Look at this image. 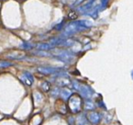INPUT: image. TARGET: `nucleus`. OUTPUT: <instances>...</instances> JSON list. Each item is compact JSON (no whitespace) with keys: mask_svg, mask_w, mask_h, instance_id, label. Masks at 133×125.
I'll return each mask as SVG.
<instances>
[{"mask_svg":"<svg viewBox=\"0 0 133 125\" xmlns=\"http://www.w3.org/2000/svg\"><path fill=\"white\" fill-rule=\"evenodd\" d=\"M108 4H109V0H101V7H102V9L106 8Z\"/></svg>","mask_w":133,"mask_h":125,"instance_id":"1a4fd4ad","label":"nucleus"},{"mask_svg":"<svg viewBox=\"0 0 133 125\" xmlns=\"http://www.w3.org/2000/svg\"><path fill=\"white\" fill-rule=\"evenodd\" d=\"M88 119H89V121L91 123L97 124L100 122L101 117L98 113H96V112H91V113H90L89 114H88Z\"/></svg>","mask_w":133,"mask_h":125,"instance_id":"20e7f679","label":"nucleus"},{"mask_svg":"<svg viewBox=\"0 0 133 125\" xmlns=\"http://www.w3.org/2000/svg\"><path fill=\"white\" fill-rule=\"evenodd\" d=\"M92 24L87 20H82V21H74L70 23L68 25L65 27L64 34L66 36H70L78 32L83 31V30L89 29L91 27Z\"/></svg>","mask_w":133,"mask_h":125,"instance_id":"f257e3e1","label":"nucleus"},{"mask_svg":"<svg viewBox=\"0 0 133 125\" xmlns=\"http://www.w3.org/2000/svg\"><path fill=\"white\" fill-rule=\"evenodd\" d=\"M21 79L26 85H32L34 83V76L29 72H24L21 76Z\"/></svg>","mask_w":133,"mask_h":125,"instance_id":"7ed1b4c3","label":"nucleus"},{"mask_svg":"<svg viewBox=\"0 0 133 125\" xmlns=\"http://www.w3.org/2000/svg\"><path fill=\"white\" fill-rule=\"evenodd\" d=\"M37 71L42 74H53L57 71V68H44V67H39L37 68Z\"/></svg>","mask_w":133,"mask_h":125,"instance_id":"39448f33","label":"nucleus"},{"mask_svg":"<svg viewBox=\"0 0 133 125\" xmlns=\"http://www.w3.org/2000/svg\"><path fill=\"white\" fill-rule=\"evenodd\" d=\"M42 87H43V89H44V91L47 92V91L50 90V87H51V85H50V84L48 83V82H44V83H43Z\"/></svg>","mask_w":133,"mask_h":125,"instance_id":"6e6552de","label":"nucleus"},{"mask_svg":"<svg viewBox=\"0 0 133 125\" xmlns=\"http://www.w3.org/2000/svg\"><path fill=\"white\" fill-rule=\"evenodd\" d=\"M52 48H53V45H52V44H48V43H42V44L37 45V49L43 50H47L52 49Z\"/></svg>","mask_w":133,"mask_h":125,"instance_id":"423d86ee","label":"nucleus"},{"mask_svg":"<svg viewBox=\"0 0 133 125\" xmlns=\"http://www.w3.org/2000/svg\"><path fill=\"white\" fill-rule=\"evenodd\" d=\"M12 66V63L7 62V61H0V68H7V67Z\"/></svg>","mask_w":133,"mask_h":125,"instance_id":"0eeeda50","label":"nucleus"},{"mask_svg":"<svg viewBox=\"0 0 133 125\" xmlns=\"http://www.w3.org/2000/svg\"><path fill=\"white\" fill-rule=\"evenodd\" d=\"M68 102H69L68 103L69 108H70V110L72 113H79L81 110H82V100L79 95L74 94V95H72V96H71Z\"/></svg>","mask_w":133,"mask_h":125,"instance_id":"f03ea898","label":"nucleus"},{"mask_svg":"<svg viewBox=\"0 0 133 125\" xmlns=\"http://www.w3.org/2000/svg\"><path fill=\"white\" fill-rule=\"evenodd\" d=\"M22 47L25 48V49H31L32 45H31V44H29V43H25V44H23V45H22Z\"/></svg>","mask_w":133,"mask_h":125,"instance_id":"9d476101","label":"nucleus"},{"mask_svg":"<svg viewBox=\"0 0 133 125\" xmlns=\"http://www.w3.org/2000/svg\"><path fill=\"white\" fill-rule=\"evenodd\" d=\"M132 77H133V72H132Z\"/></svg>","mask_w":133,"mask_h":125,"instance_id":"9b49d317","label":"nucleus"}]
</instances>
